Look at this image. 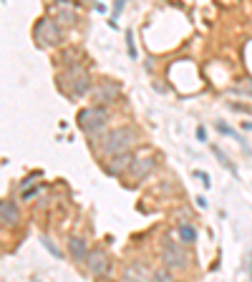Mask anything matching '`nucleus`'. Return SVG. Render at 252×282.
<instances>
[{
  "mask_svg": "<svg viewBox=\"0 0 252 282\" xmlns=\"http://www.w3.org/2000/svg\"><path fill=\"white\" fill-rule=\"evenodd\" d=\"M194 177H197V179H202V184H204V187H212V182H209V177H207L204 171H194Z\"/></svg>",
  "mask_w": 252,
  "mask_h": 282,
  "instance_id": "21",
  "label": "nucleus"
},
{
  "mask_svg": "<svg viewBox=\"0 0 252 282\" xmlns=\"http://www.w3.org/2000/svg\"><path fill=\"white\" fill-rule=\"evenodd\" d=\"M81 3H93V0H81Z\"/></svg>",
  "mask_w": 252,
  "mask_h": 282,
  "instance_id": "27",
  "label": "nucleus"
},
{
  "mask_svg": "<svg viewBox=\"0 0 252 282\" xmlns=\"http://www.w3.org/2000/svg\"><path fill=\"white\" fill-rule=\"evenodd\" d=\"M124 3H126V0H116V3H114V13H111V18H109V25H111V28H116V25H119V23H116V18H119V13H121Z\"/></svg>",
  "mask_w": 252,
  "mask_h": 282,
  "instance_id": "18",
  "label": "nucleus"
},
{
  "mask_svg": "<svg viewBox=\"0 0 252 282\" xmlns=\"http://www.w3.org/2000/svg\"><path fill=\"white\" fill-rule=\"evenodd\" d=\"M86 267H88L91 275L104 277V275H109V270H111V260H109V255H106L104 250H93V252H88V257H86Z\"/></svg>",
  "mask_w": 252,
  "mask_h": 282,
  "instance_id": "9",
  "label": "nucleus"
},
{
  "mask_svg": "<svg viewBox=\"0 0 252 282\" xmlns=\"http://www.w3.org/2000/svg\"><path fill=\"white\" fill-rule=\"evenodd\" d=\"M151 280L156 282H167V280H174V270H159V272H151Z\"/></svg>",
  "mask_w": 252,
  "mask_h": 282,
  "instance_id": "17",
  "label": "nucleus"
},
{
  "mask_svg": "<svg viewBox=\"0 0 252 282\" xmlns=\"http://www.w3.org/2000/svg\"><path fill=\"white\" fill-rule=\"evenodd\" d=\"M139 134L131 129V126H119V129H111L104 141L99 144V156H111V154H121V151H131V146H136Z\"/></svg>",
  "mask_w": 252,
  "mask_h": 282,
  "instance_id": "2",
  "label": "nucleus"
},
{
  "mask_svg": "<svg viewBox=\"0 0 252 282\" xmlns=\"http://www.w3.org/2000/svg\"><path fill=\"white\" fill-rule=\"evenodd\" d=\"M38 192H41V187H38V189H23V199L30 202L33 197H38Z\"/></svg>",
  "mask_w": 252,
  "mask_h": 282,
  "instance_id": "20",
  "label": "nucleus"
},
{
  "mask_svg": "<svg viewBox=\"0 0 252 282\" xmlns=\"http://www.w3.org/2000/svg\"><path fill=\"white\" fill-rule=\"evenodd\" d=\"M88 252H91V250H88V244H86L83 237H71V239H68V255H71L73 262H86Z\"/></svg>",
  "mask_w": 252,
  "mask_h": 282,
  "instance_id": "11",
  "label": "nucleus"
},
{
  "mask_svg": "<svg viewBox=\"0 0 252 282\" xmlns=\"http://www.w3.org/2000/svg\"><path fill=\"white\" fill-rule=\"evenodd\" d=\"M63 23L61 20H56V18H43V20H38L36 23V43L41 46V48H56L58 43L63 41Z\"/></svg>",
  "mask_w": 252,
  "mask_h": 282,
  "instance_id": "4",
  "label": "nucleus"
},
{
  "mask_svg": "<svg viewBox=\"0 0 252 282\" xmlns=\"http://www.w3.org/2000/svg\"><path fill=\"white\" fill-rule=\"evenodd\" d=\"M212 154L217 156V161H219V164H222V166H225V169H227V171H230V174L235 177V179H240V171H237V166H235V164H232V161L227 159V154H225V151H222V149H219L217 144H212Z\"/></svg>",
  "mask_w": 252,
  "mask_h": 282,
  "instance_id": "14",
  "label": "nucleus"
},
{
  "mask_svg": "<svg viewBox=\"0 0 252 282\" xmlns=\"http://www.w3.org/2000/svg\"><path fill=\"white\" fill-rule=\"evenodd\" d=\"M134 161V154L131 151H121V154H111V156H104V171L111 174V177H121L129 171Z\"/></svg>",
  "mask_w": 252,
  "mask_h": 282,
  "instance_id": "7",
  "label": "nucleus"
},
{
  "mask_svg": "<svg viewBox=\"0 0 252 282\" xmlns=\"http://www.w3.org/2000/svg\"><path fill=\"white\" fill-rule=\"evenodd\" d=\"M154 166H156V159H154V156H134L126 177H129L131 182H144V179L154 171Z\"/></svg>",
  "mask_w": 252,
  "mask_h": 282,
  "instance_id": "8",
  "label": "nucleus"
},
{
  "mask_svg": "<svg viewBox=\"0 0 252 282\" xmlns=\"http://www.w3.org/2000/svg\"><path fill=\"white\" fill-rule=\"evenodd\" d=\"M106 124H109V111H106V106H101V103H91L88 109H81V111H78V126H81V131H83L86 136L104 131Z\"/></svg>",
  "mask_w": 252,
  "mask_h": 282,
  "instance_id": "3",
  "label": "nucleus"
},
{
  "mask_svg": "<svg viewBox=\"0 0 252 282\" xmlns=\"http://www.w3.org/2000/svg\"><path fill=\"white\" fill-rule=\"evenodd\" d=\"M242 129H245V131H252V124H250V121H245V124H242Z\"/></svg>",
  "mask_w": 252,
  "mask_h": 282,
  "instance_id": "26",
  "label": "nucleus"
},
{
  "mask_svg": "<svg viewBox=\"0 0 252 282\" xmlns=\"http://www.w3.org/2000/svg\"><path fill=\"white\" fill-rule=\"evenodd\" d=\"M162 262L169 270H184L187 267V252L179 247V242L164 239V244H162Z\"/></svg>",
  "mask_w": 252,
  "mask_h": 282,
  "instance_id": "6",
  "label": "nucleus"
},
{
  "mask_svg": "<svg viewBox=\"0 0 252 282\" xmlns=\"http://www.w3.org/2000/svg\"><path fill=\"white\" fill-rule=\"evenodd\" d=\"M126 51H129V58H136V43H134V33L126 30Z\"/></svg>",
  "mask_w": 252,
  "mask_h": 282,
  "instance_id": "19",
  "label": "nucleus"
},
{
  "mask_svg": "<svg viewBox=\"0 0 252 282\" xmlns=\"http://www.w3.org/2000/svg\"><path fill=\"white\" fill-rule=\"evenodd\" d=\"M197 207H202V209H204V207H207V199H204V197H197Z\"/></svg>",
  "mask_w": 252,
  "mask_h": 282,
  "instance_id": "24",
  "label": "nucleus"
},
{
  "mask_svg": "<svg viewBox=\"0 0 252 282\" xmlns=\"http://www.w3.org/2000/svg\"><path fill=\"white\" fill-rule=\"evenodd\" d=\"M18 219H20V214H18L15 202L13 199H3L0 202V222H3V227H15Z\"/></svg>",
  "mask_w": 252,
  "mask_h": 282,
  "instance_id": "12",
  "label": "nucleus"
},
{
  "mask_svg": "<svg viewBox=\"0 0 252 282\" xmlns=\"http://www.w3.org/2000/svg\"><path fill=\"white\" fill-rule=\"evenodd\" d=\"M177 232H179V239H182L184 244H192V242L197 239V229H194V227H192L189 222H182Z\"/></svg>",
  "mask_w": 252,
  "mask_h": 282,
  "instance_id": "15",
  "label": "nucleus"
},
{
  "mask_svg": "<svg viewBox=\"0 0 252 282\" xmlns=\"http://www.w3.org/2000/svg\"><path fill=\"white\" fill-rule=\"evenodd\" d=\"M56 86L68 98H83L86 93H91V73L81 63H71V66H66V70L58 73Z\"/></svg>",
  "mask_w": 252,
  "mask_h": 282,
  "instance_id": "1",
  "label": "nucleus"
},
{
  "mask_svg": "<svg viewBox=\"0 0 252 282\" xmlns=\"http://www.w3.org/2000/svg\"><path fill=\"white\" fill-rule=\"evenodd\" d=\"M214 129H217L219 134H225V136H232V139H235L237 144H240V146H242V151H245V154H250V146H247V139H242V136H240V134H237V131H235L232 126H227L225 121H217V124H214Z\"/></svg>",
  "mask_w": 252,
  "mask_h": 282,
  "instance_id": "13",
  "label": "nucleus"
},
{
  "mask_svg": "<svg viewBox=\"0 0 252 282\" xmlns=\"http://www.w3.org/2000/svg\"><path fill=\"white\" fill-rule=\"evenodd\" d=\"M119 98H121V83H116V81H111V78H104V81H99V83L91 88V103L106 106V103H114V101H119Z\"/></svg>",
  "mask_w": 252,
  "mask_h": 282,
  "instance_id": "5",
  "label": "nucleus"
},
{
  "mask_svg": "<svg viewBox=\"0 0 252 282\" xmlns=\"http://www.w3.org/2000/svg\"><path fill=\"white\" fill-rule=\"evenodd\" d=\"M41 244H43V247H46V250H48V252H51L56 260H63V252L56 247V244H53V242H51V239H48V237H46V234L41 237Z\"/></svg>",
  "mask_w": 252,
  "mask_h": 282,
  "instance_id": "16",
  "label": "nucleus"
},
{
  "mask_svg": "<svg viewBox=\"0 0 252 282\" xmlns=\"http://www.w3.org/2000/svg\"><path fill=\"white\" fill-rule=\"evenodd\" d=\"M197 139L207 141V129H204V126H197Z\"/></svg>",
  "mask_w": 252,
  "mask_h": 282,
  "instance_id": "22",
  "label": "nucleus"
},
{
  "mask_svg": "<svg viewBox=\"0 0 252 282\" xmlns=\"http://www.w3.org/2000/svg\"><path fill=\"white\" fill-rule=\"evenodd\" d=\"M237 93H252V83L250 86H245V88H237Z\"/></svg>",
  "mask_w": 252,
  "mask_h": 282,
  "instance_id": "25",
  "label": "nucleus"
},
{
  "mask_svg": "<svg viewBox=\"0 0 252 282\" xmlns=\"http://www.w3.org/2000/svg\"><path fill=\"white\" fill-rule=\"evenodd\" d=\"M36 177H38V174H36ZM36 177H28V179H25V182H23V184H20V187H23V189H25V187H28V184H33V182H36Z\"/></svg>",
  "mask_w": 252,
  "mask_h": 282,
  "instance_id": "23",
  "label": "nucleus"
},
{
  "mask_svg": "<svg viewBox=\"0 0 252 282\" xmlns=\"http://www.w3.org/2000/svg\"><path fill=\"white\" fill-rule=\"evenodd\" d=\"M53 15L63 25H76L78 23V8L73 0H53Z\"/></svg>",
  "mask_w": 252,
  "mask_h": 282,
  "instance_id": "10",
  "label": "nucleus"
}]
</instances>
